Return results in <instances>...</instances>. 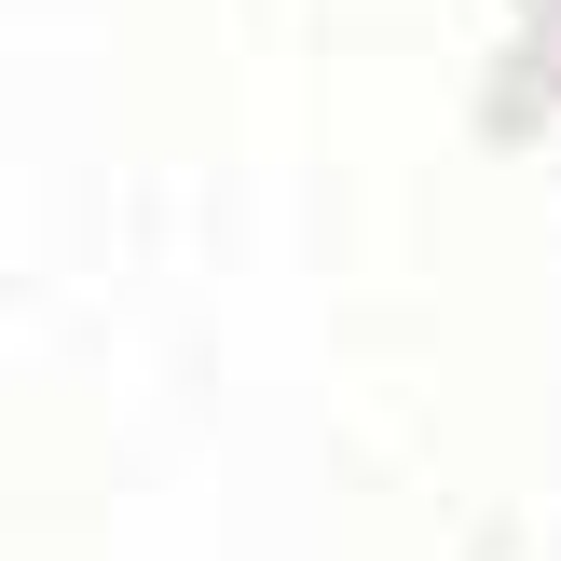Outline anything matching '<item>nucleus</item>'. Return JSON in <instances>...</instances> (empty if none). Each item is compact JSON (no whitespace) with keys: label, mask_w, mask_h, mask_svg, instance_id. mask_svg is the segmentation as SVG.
<instances>
[]
</instances>
